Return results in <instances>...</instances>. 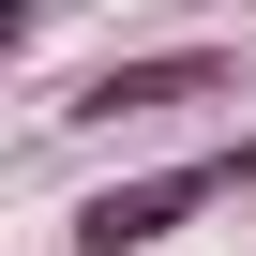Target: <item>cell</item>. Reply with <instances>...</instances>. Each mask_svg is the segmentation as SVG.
Wrapping results in <instances>:
<instances>
[{
  "label": "cell",
  "instance_id": "cell-1",
  "mask_svg": "<svg viewBox=\"0 0 256 256\" xmlns=\"http://www.w3.org/2000/svg\"><path fill=\"white\" fill-rule=\"evenodd\" d=\"M211 196H256V136H241V151H181V166H136V181L76 196V256H151V241H181Z\"/></svg>",
  "mask_w": 256,
  "mask_h": 256
},
{
  "label": "cell",
  "instance_id": "cell-2",
  "mask_svg": "<svg viewBox=\"0 0 256 256\" xmlns=\"http://www.w3.org/2000/svg\"><path fill=\"white\" fill-rule=\"evenodd\" d=\"M226 90H241L226 46H151V60H106L60 120H166V106H226Z\"/></svg>",
  "mask_w": 256,
  "mask_h": 256
}]
</instances>
